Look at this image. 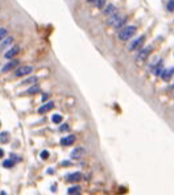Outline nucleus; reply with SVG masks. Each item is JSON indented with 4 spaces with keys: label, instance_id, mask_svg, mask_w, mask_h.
<instances>
[{
    "label": "nucleus",
    "instance_id": "obj_6",
    "mask_svg": "<svg viewBox=\"0 0 174 195\" xmlns=\"http://www.w3.org/2000/svg\"><path fill=\"white\" fill-rule=\"evenodd\" d=\"M174 75V67H169V69H165L162 71V74H161V79L165 80V82H169V80L173 78Z\"/></svg>",
    "mask_w": 174,
    "mask_h": 195
},
{
    "label": "nucleus",
    "instance_id": "obj_22",
    "mask_svg": "<svg viewBox=\"0 0 174 195\" xmlns=\"http://www.w3.org/2000/svg\"><path fill=\"white\" fill-rule=\"evenodd\" d=\"M7 35H8V30L6 28H0V41L4 40L7 37Z\"/></svg>",
    "mask_w": 174,
    "mask_h": 195
},
{
    "label": "nucleus",
    "instance_id": "obj_5",
    "mask_svg": "<svg viewBox=\"0 0 174 195\" xmlns=\"http://www.w3.org/2000/svg\"><path fill=\"white\" fill-rule=\"evenodd\" d=\"M127 20H128V17H127V16H124V15L120 13V15H119V17H117L116 20L114 21V24H112L111 26H114V28H116V29H121L123 26H125Z\"/></svg>",
    "mask_w": 174,
    "mask_h": 195
},
{
    "label": "nucleus",
    "instance_id": "obj_14",
    "mask_svg": "<svg viewBox=\"0 0 174 195\" xmlns=\"http://www.w3.org/2000/svg\"><path fill=\"white\" fill-rule=\"evenodd\" d=\"M12 42H13V38H12V37H6L3 40V42H1V45H0V50H3V49L8 48Z\"/></svg>",
    "mask_w": 174,
    "mask_h": 195
},
{
    "label": "nucleus",
    "instance_id": "obj_24",
    "mask_svg": "<svg viewBox=\"0 0 174 195\" xmlns=\"http://www.w3.org/2000/svg\"><path fill=\"white\" fill-rule=\"evenodd\" d=\"M40 157H41V160H46V158H49V152H48V150H42L41 154H40Z\"/></svg>",
    "mask_w": 174,
    "mask_h": 195
},
{
    "label": "nucleus",
    "instance_id": "obj_33",
    "mask_svg": "<svg viewBox=\"0 0 174 195\" xmlns=\"http://www.w3.org/2000/svg\"><path fill=\"white\" fill-rule=\"evenodd\" d=\"M0 125H1V123H0Z\"/></svg>",
    "mask_w": 174,
    "mask_h": 195
},
{
    "label": "nucleus",
    "instance_id": "obj_29",
    "mask_svg": "<svg viewBox=\"0 0 174 195\" xmlns=\"http://www.w3.org/2000/svg\"><path fill=\"white\" fill-rule=\"evenodd\" d=\"M3 156H4V150L0 148V157H3Z\"/></svg>",
    "mask_w": 174,
    "mask_h": 195
},
{
    "label": "nucleus",
    "instance_id": "obj_3",
    "mask_svg": "<svg viewBox=\"0 0 174 195\" xmlns=\"http://www.w3.org/2000/svg\"><path fill=\"white\" fill-rule=\"evenodd\" d=\"M150 53H152V46L145 45L140 49V52H139V54H137V58H139L140 61H145L146 58L150 55Z\"/></svg>",
    "mask_w": 174,
    "mask_h": 195
},
{
    "label": "nucleus",
    "instance_id": "obj_1",
    "mask_svg": "<svg viewBox=\"0 0 174 195\" xmlns=\"http://www.w3.org/2000/svg\"><path fill=\"white\" fill-rule=\"evenodd\" d=\"M136 32H137V28L134 25H125L119 30L117 37L121 41H129L133 38V36L136 35Z\"/></svg>",
    "mask_w": 174,
    "mask_h": 195
},
{
    "label": "nucleus",
    "instance_id": "obj_9",
    "mask_svg": "<svg viewBox=\"0 0 174 195\" xmlns=\"http://www.w3.org/2000/svg\"><path fill=\"white\" fill-rule=\"evenodd\" d=\"M75 140H77V137H75L74 135H69V136H66V137L61 138V145H63V146L73 145V144L75 142Z\"/></svg>",
    "mask_w": 174,
    "mask_h": 195
},
{
    "label": "nucleus",
    "instance_id": "obj_20",
    "mask_svg": "<svg viewBox=\"0 0 174 195\" xmlns=\"http://www.w3.org/2000/svg\"><path fill=\"white\" fill-rule=\"evenodd\" d=\"M38 91H40V87H38V86H32L31 87V89H29V90H26V94H36V92H38Z\"/></svg>",
    "mask_w": 174,
    "mask_h": 195
},
{
    "label": "nucleus",
    "instance_id": "obj_12",
    "mask_svg": "<svg viewBox=\"0 0 174 195\" xmlns=\"http://www.w3.org/2000/svg\"><path fill=\"white\" fill-rule=\"evenodd\" d=\"M17 66H19V61H17V59H13V61H11V62H8L7 65H4L3 69H1V71H3V73H7V71H9V70H12L13 67H17Z\"/></svg>",
    "mask_w": 174,
    "mask_h": 195
},
{
    "label": "nucleus",
    "instance_id": "obj_4",
    "mask_svg": "<svg viewBox=\"0 0 174 195\" xmlns=\"http://www.w3.org/2000/svg\"><path fill=\"white\" fill-rule=\"evenodd\" d=\"M33 71V67L32 66H20V67H17L16 71H15V75L16 77H25V75L31 74V73Z\"/></svg>",
    "mask_w": 174,
    "mask_h": 195
},
{
    "label": "nucleus",
    "instance_id": "obj_11",
    "mask_svg": "<svg viewBox=\"0 0 174 195\" xmlns=\"http://www.w3.org/2000/svg\"><path fill=\"white\" fill-rule=\"evenodd\" d=\"M53 108H54V103L53 102H48V103H45L44 106H41L38 108V113H46V112H49Z\"/></svg>",
    "mask_w": 174,
    "mask_h": 195
},
{
    "label": "nucleus",
    "instance_id": "obj_15",
    "mask_svg": "<svg viewBox=\"0 0 174 195\" xmlns=\"http://www.w3.org/2000/svg\"><path fill=\"white\" fill-rule=\"evenodd\" d=\"M80 192V187L79 186H73L70 189H67V194L69 195H78Z\"/></svg>",
    "mask_w": 174,
    "mask_h": 195
},
{
    "label": "nucleus",
    "instance_id": "obj_27",
    "mask_svg": "<svg viewBox=\"0 0 174 195\" xmlns=\"http://www.w3.org/2000/svg\"><path fill=\"white\" fill-rule=\"evenodd\" d=\"M48 98H49V95H48V94H44V95H42V100H44V102H46V100H48Z\"/></svg>",
    "mask_w": 174,
    "mask_h": 195
},
{
    "label": "nucleus",
    "instance_id": "obj_18",
    "mask_svg": "<svg viewBox=\"0 0 174 195\" xmlns=\"http://www.w3.org/2000/svg\"><path fill=\"white\" fill-rule=\"evenodd\" d=\"M62 120H63L62 115H58V113H55V115L51 116V121H53L54 124H60V123H62Z\"/></svg>",
    "mask_w": 174,
    "mask_h": 195
},
{
    "label": "nucleus",
    "instance_id": "obj_30",
    "mask_svg": "<svg viewBox=\"0 0 174 195\" xmlns=\"http://www.w3.org/2000/svg\"><path fill=\"white\" fill-rule=\"evenodd\" d=\"M48 173H49V174H53V173H54V170H53V169H49Z\"/></svg>",
    "mask_w": 174,
    "mask_h": 195
},
{
    "label": "nucleus",
    "instance_id": "obj_10",
    "mask_svg": "<svg viewBox=\"0 0 174 195\" xmlns=\"http://www.w3.org/2000/svg\"><path fill=\"white\" fill-rule=\"evenodd\" d=\"M117 12V8L114 6V4H107L104 8H103V13L106 15V16H112L114 13Z\"/></svg>",
    "mask_w": 174,
    "mask_h": 195
},
{
    "label": "nucleus",
    "instance_id": "obj_16",
    "mask_svg": "<svg viewBox=\"0 0 174 195\" xmlns=\"http://www.w3.org/2000/svg\"><path fill=\"white\" fill-rule=\"evenodd\" d=\"M9 141V133L8 132H1L0 133V144H6Z\"/></svg>",
    "mask_w": 174,
    "mask_h": 195
},
{
    "label": "nucleus",
    "instance_id": "obj_13",
    "mask_svg": "<svg viewBox=\"0 0 174 195\" xmlns=\"http://www.w3.org/2000/svg\"><path fill=\"white\" fill-rule=\"evenodd\" d=\"M82 153H83L82 148H75V149L71 152V158H73V160H79V157L82 156Z\"/></svg>",
    "mask_w": 174,
    "mask_h": 195
},
{
    "label": "nucleus",
    "instance_id": "obj_19",
    "mask_svg": "<svg viewBox=\"0 0 174 195\" xmlns=\"http://www.w3.org/2000/svg\"><path fill=\"white\" fill-rule=\"evenodd\" d=\"M95 3H96L95 6H96L98 9H103L104 7L107 6V4H106V0H95Z\"/></svg>",
    "mask_w": 174,
    "mask_h": 195
},
{
    "label": "nucleus",
    "instance_id": "obj_7",
    "mask_svg": "<svg viewBox=\"0 0 174 195\" xmlns=\"http://www.w3.org/2000/svg\"><path fill=\"white\" fill-rule=\"evenodd\" d=\"M82 179V173L79 171H75V173H71V174H67L66 175V181L70 182V183H74V182H78Z\"/></svg>",
    "mask_w": 174,
    "mask_h": 195
},
{
    "label": "nucleus",
    "instance_id": "obj_21",
    "mask_svg": "<svg viewBox=\"0 0 174 195\" xmlns=\"http://www.w3.org/2000/svg\"><path fill=\"white\" fill-rule=\"evenodd\" d=\"M166 9L169 12H174V0H169L168 4H166Z\"/></svg>",
    "mask_w": 174,
    "mask_h": 195
},
{
    "label": "nucleus",
    "instance_id": "obj_17",
    "mask_svg": "<svg viewBox=\"0 0 174 195\" xmlns=\"http://www.w3.org/2000/svg\"><path fill=\"white\" fill-rule=\"evenodd\" d=\"M3 166H4V167H7V169H12V167L15 166V160L9 158V160L3 161Z\"/></svg>",
    "mask_w": 174,
    "mask_h": 195
},
{
    "label": "nucleus",
    "instance_id": "obj_25",
    "mask_svg": "<svg viewBox=\"0 0 174 195\" xmlns=\"http://www.w3.org/2000/svg\"><path fill=\"white\" fill-rule=\"evenodd\" d=\"M69 131V124H62L60 127V132H67Z\"/></svg>",
    "mask_w": 174,
    "mask_h": 195
},
{
    "label": "nucleus",
    "instance_id": "obj_28",
    "mask_svg": "<svg viewBox=\"0 0 174 195\" xmlns=\"http://www.w3.org/2000/svg\"><path fill=\"white\" fill-rule=\"evenodd\" d=\"M11 158H12V160H17V161L20 160L19 157H16V154H11Z\"/></svg>",
    "mask_w": 174,
    "mask_h": 195
},
{
    "label": "nucleus",
    "instance_id": "obj_23",
    "mask_svg": "<svg viewBox=\"0 0 174 195\" xmlns=\"http://www.w3.org/2000/svg\"><path fill=\"white\" fill-rule=\"evenodd\" d=\"M34 82H37V77H31V78H29V79H25V80H23V84L34 83Z\"/></svg>",
    "mask_w": 174,
    "mask_h": 195
},
{
    "label": "nucleus",
    "instance_id": "obj_2",
    "mask_svg": "<svg viewBox=\"0 0 174 195\" xmlns=\"http://www.w3.org/2000/svg\"><path fill=\"white\" fill-rule=\"evenodd\" d=\"M144 42H145V36H140V37H137V38H133L131 41V44L128 45V50L132 52V50L141 49L144 46Z\"/></svg>",
    "mask_w": 174,
    "mask_h": 195
},
{
    "label": "nucleus",
    "instance_id": "obj_26",
    "mask_svg": "<svg viewBox=\"0 0 174 195\" xmlns=\"http://www.w3.org/2000/svg\"><path fill=\"white\" fill-rule=\"evenodd\" d=\"M70 165H71L70 161H63V162H62V166H70Z\"/></svg>",
    "mask_w": 174,
    "mask_h": 195
},
{
    "label": "nucleus",
    "instance_id": "obj_8",
    "mask_svg": "<svg viewBox=\"0 0 174 195\" xmlns=\"http://www.w3.org/2000/svg\"><path fill=\"white\" fill-rule=\"evenodd\" d=\"M19 52H20V48H19V46H13V48H11L9 50H7V52L4 53V58H6V59H12L13 57H16Z\"/></svg>",
    "mask_w": 174,
    "mask_h": 195
},
{
    "label": "nucleus",
    "instance_id": "obj_31",
    "mask_svg": "<svg viewBox=\"0 0 174 195\" xmlns=\"http://www.w3.org/2000/svg\"><path fill=\"white\" fill-rule=\"evenodd\" d=\"M0 195H7L6 191H0Z\"/></svg>",
    "mask_w": 174,
    "mask_h": 195
},
{
    "label": "nucleus",
    "instance_id": "obj_32",
    "mask_svg": "<svg viewBox=\"0 0 174 195\" xmlns=\"http://www.w3.org/2000/svg\"><path fill=\"white\" fill-rule=\"evenodd\" d=\"M87 1H89V3H92V1H95V0H87Z\"/></svg>",
    "mask_w": 174,
    "mask_h": 195
}]
</instances>
